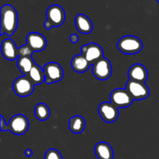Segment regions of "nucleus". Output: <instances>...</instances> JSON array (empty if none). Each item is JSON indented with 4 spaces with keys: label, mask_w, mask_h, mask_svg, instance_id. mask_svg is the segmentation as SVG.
I'll return each mask as SVG.
<instances>
[{
    "label": "nucleus",
    "mask_w": 159,
    "mask_h": 159,
    "mask_svg": "<svg viewBox=\"0 0 159 159\" xmlns=\"http://www.w3.org/2000/svg\"><path fill=\"white\" fill-rule=\"evenodd\" d=\"M94 150L98 159H113V150L108 143L103 141L97 143Z\"/></svg>",
    "instance_id": "16"
},
{
    "label": "nucleus",
    "mask_w": 159,
    "mask_h": 159,
    "mask_svg": "<svg viewBox=\"0 0 159 159\" xmlns=\"http://www.w3.org/2000/svg\"><path fill=\"white\" fill-rule=\"evenodd\" d=\"M44 159H63V158L58 151L54 148H51L47 151V152L45 153Z\"/></svg>",
    "instance_id": "23"
},
{
    "label": "nucleus",
    "mask_w": 159,
    "mask_h": 159,
    "mask_svg": "<svg viewBox=\"0 0 159 159\" xmlns=\"http://www.w3.org/2000/svg\"><path fill=\"white\" fill-rule=\"evenodd\" d=\"M34 65L35 62L30 56L19 57L17 58V67L23 75H27Z\"/></svg>",
    "instance_id": "18"
},
{
    "label": "nucleus",
    "mask_w": 159,
    "mask_h": 159,
    "mask_svg": "<svg viewBox=\"0 0 159 159\" xmlns=\"http://www.w3.org/2000/svg\"><path fill=\"white\" fill-rule=\"evenodd\" d=\"M25 155L27 157H31L33 155V151L30 149H26L25 151Z\"/></svg>",
    "instance_id": "27"
},
{
    "label": "nucleus",
    "mask_w": 159,
    "mask_h": 159,
    "mask_svg": "<svg viewBox=\"0 0 159 159\" xmlns=\"http://www.w3.org/2000/svg\"><path fill=\"white\" fill-rule=\"evenodd\" d=\"M117 48L126 54H138L143 49V43L135 36H124L118 40Z\"/></svg>",
    "instance_id": "2"
},
{
    "label": "nucleus",
    "mask_w": 159,
    "mask_h": 159,
    "mask_svg": "<svg viewBox=\"0 0 159 159\" xmlns=\"http://www.w3.org/2000/svg\"><path fill=\"white\" fill-rule=\"evenodd\" d=\"M34 84L27 75L19 77L14 81L12 89L19 96L26 97L32 94L34 91Z\"/></svg>",
    "instance_id": "5"
},
{
    "label": "nucleus",
    "mask_w": 159,
    "mask_h": 159,
    "mask_svg": "<svg viewBox=\"0 0 159 159\" xmlns=\"http://www.w3.org/2000/svg\"><path fill=\"white\" fill-rule=\"evenodd\" d=\"M1 51L4 58L9 61H14L19 57L18 48H16L15 42L9 38L2 40Z\"/></svg>",
    "instance_id": "13"
},
{
    "label": "nucleus",
    "mask_w": 159,
    "mask_h": 159,
    "mask_svg": "<svg viewBox=\"0 0 159 159\" xmlns=\"http://www.w3.org/2000/svg\"><path fill=\"white\" fill-rule=\"evenodd\" d=\"M110 102L118 109L130 107L134 101L126 89H114L110 93Z\"/></svg>",
    "instance_id": "6"
},
{
    "label": "nucleus",
    "mask_w": 159,
    "mask_h": 159,
    "mask_svg": "<svg viewBox=\"0 0 159 159\" xmlns=\"http://www.w3.org/2000/svg\"><path fill=\"white\" fill-rule=\"evenodd\" d=\"M44 27H45V29H47V30H51V28L53 27V26L51 25V23H50L49 21L46 20L44 23Z\"/></svg>",
    "instance_id": "26"
},
{
    "label": "nucleus",
    "mask_w": 159,
    "mask_h": 159,
    "mask_svg": "<svg viewBox=\"0 0 159 159\" xmlns=\"http://www.w3.org/2000/svg\"><path fill=\"white\" fill-rule=\"evenodd\" d=\"M18 25V14L11 5H4L1 7V31L0 35L6 34L9 37L16 30Z\"/></svg>",
    "instance_id": "1"
},
{
    "label": "nucleus",
    "mask_w": 159,
    "mask_h": 159,
    "mask_svg": "<svg viewBox=\"0 0 159 159\" xmlns=\"http://www.w3.org/2000/svg\"><path fill=\"white\" fill-rule=\"evenodd\" d=\"M75 27L79 33L89 34L93 31V25L91 20L84 14H78L75 17Z\"/></svg>",
    "instance_id": "15"
},
{
    "label": "nucleus",
    "mask_w": 159,
    "mask_h": 159,
    "mask_svg": "<svg viewBox=\"0 0 159 159\" xmlns=\"http://www.w3.org/2000/svg\"><path fill=\"white\" fill-rule=\"evenodd\" d=\"M92 72L93 75L99 80H107L113 73L110 61L104 57L99 59L92 65Z\"/></svg>",
    "instance_id": "4"
},
{
    "label": "nucleus",
    "mask_w": 159,
    "mask_h": 159,
    "mask_svg": "<svg viewBox=\"0 0 159 159\" xmlns=\"http://www.w3.org/2000/svg\"><path fill=\"white\" fill-rule=\"evenodd\" d=\"M98 113L105 122L113 123L119 117V109L111 102H102L98 107Z\"/></svg>",
    "instance_id": "11"
},
{
    "label": "nucleus",
    "mask_w": 159,
    "mask_h": 159,
    "mask_svg": "<svg viewBox=\"0 0 159 159\" xmlns=\"http://www.w3.org/2000/svg\"><path fill=\"white\" fill-rule=\"evenodd\" d=\"M34 114L37 120L40 121H44L50 117L51 111H50L49 107L45 103H39L35 107Z\"/></svg>",
    "instance_id": "21"
},
{
    "label": "nucleus",
    "mask_w": 159,
    "mask_h": 159,
    "mask_svg": "<svg viewBox=\"0 0 159 159\" xmlns=\"http://www.w3.org/2000/svg\"><path fill=\"white\" fill-rule=\"evenodd\" d=\"M47 20L54 27L61 26L65 20V12L59 5H52L49 6L46 12Z\"/></svg>",
    "instance_id": "9"
},
{
    "label": "nucleus",
    "mask_w": 159,
    "mask_h": 159,
    "mask_svg": "<svg viewBox=\"0 0 159 159\" xmlns=\"http://www.w3.org/2000/svg\"><path fill=\"white\" fill-rule=\"evenodd\" d=\"M127 75L130 80L141 82H145L148 77L147 68L141 64H135L132 65L128 70Z\"/></svg>",
    "instance_id": "14"
},
{
    "label": "nucleus",
    "mask_w": 159,
    "mask_h": 159,
    "mask_svg": "<svg viewBox=\"0 0 159 159\" xmlns=\"http://www.w3.org/2000/svg\"><path fill=\"white\" fill-rule=\"evenodd\" d=\"M0 125H1L2 131H6V130H7V124H6V122H5V120H4V117H3V116H1V124H0Z\"/></svg>",
    "instance_id": "24"
},
{
    "label": "nucleus",
    "mask_w": 159,
    "mask_h": 159,
    "mask_svg": "<svg viewBox=\"0 0 159 159\" xmlns=\"http://www.w3.org/2000/svg\"><path fill=\"white\" fill-rule=\"evenodd\" d=\"M29 128L28 119L23 114H16L12 116L7 124V130L16 135L26 133Z\"/></svg>",
    "instance_id": "7"
},
{
    "label": "nucleus",
    "mask_w": 159,
    "mask_h": 159,
    "mask_svg": "<svg viewBox=\"0 0 159 159\" xmlns=\"http://www.w3.org/2000/svg\"><path fill=\"white\" fill-rule=\"evenodd\" d=\"M85 120L82 116H74L69 120V129L72 133L80 134L84 131Z\"/></svg>",
    "instance_id": "20"
},
{
    "label": "nucleus",
    "mask_w": 159,
    "mask_h": 159,
    "mask_svg": "<svg viewBox=\"0 0 159 159\" xmlns=\"http://www.w3.org/2000/svg\"><path fill=\"white\" fill-rule=\"evenodd\" d=\"M126 89L134 100H142L148 97L150 89L144 82L130 80L126 84Z\"/></svg>",
    "instance_id": "3"
},
{
    "label": "nucleus",
    "mask_w": 159,
    "mask_h": 159,
    "mask_svg": "<svg viewBox=\"0 0 159 159\" xmlns=\"http://www.w3.org/2000/svg\"><path fill=\"white\" fill-rule=\"evenodd\" d=\"M27 76L34 82V85H40L43 81L45 82L44 71L37 64H35L34 65V67L30 70V71L28 73Z\"/></svg>",
    "instance_id": "19"
},
{
    "label": "nucleus",
    "mask_w": 159,
    "mask_h": 159,
    "mask_svg": "<svg viewBox=\"0 0 159 159\" xmlns=\"http://www.w3.org/2000/svg\"><path fill=\"white\" fill-rule=\"evenodd\" d=\"M157 1H158V2L159 3V0H157Z\"/></svg>",
    "instance_id": "28"
},
{
    "label": "nucleus",
    "mask_w": 159,
    "mask_h": 159,
    "mask_svg": "<svg viewBox=\"0 0 159 159\" xmlns=\"http://www.w3.org/2000/svg\"><path fill=\"white\" fill-rule=\"evenodd\" d=\"M71 65L72 69L78 73L85 72L90 68V66H92L91 64L87 61L82 54L73 57L71 59Z\"/></svg>",
    "instance_id": "17"
},
{
    "label": "nucleus",
    "mask_w": 159,
    "mask_h": 159,
    "mask_svg": "<svg viewBox=\"0 0 159 159\" xmlns=\"http://www.w3.org/2000/svg\"><path fill=\"white\" fill-rule=\"evenodd\" d=\"M26 44L35 52L41 51L46 48L47 40L41 34L36 32H31L26 36Z\"/></svg>",
    "instance_id": "12"
},
{
    "label": "nucleus",
    "mask_w": 159,
    "mask_h": 159,
    "mask_svg": "<svg viewBox=\"0 0 159 159\" xmlns=\"http://www.w3.org/2000/svg\"><path fill=\"white\" fill-rule=\"evenodd\" d=\"M70 41L72 43H76L78 41H79V37L76 34H72L71 36H70Z\"/></svg>",
    "instance_id": "25"
},
{
    "label": "nucleus",
    "mask_w": 159,
    "mask_h": 159,
    "mask_svg": "<svg viewBox=\"0 0 159 159\" xmlns=\"http://www.w3.org/2000/svg\"><path fill=\"white\" fill-rule=\"evenodd\" d=\"M34 52V51L27 44L23 45L18 48L19 57H26V56L32 57V54Z\"/></svg>",
    "instance_id": "22"
},
{
    "label": "nucleus",
    "mask_w": 159,
    "mask_h": 159,
    "mask_svg": "<svg viewBox=\"0 0 159 159\" xmlns=\"http://www.w3.org/2000/svg\"><path fill=\"white\" fill-rule=\"evenodd\" d=\"M45 75V82L52 84L60 82L64 77V71L59 64L56 62H50L43 67Z\"/></svg>",
    "instance_id": "8"
},
{
    "label": "nucleus",
    "mask_w": 159,
    "mask_h": 159,
    "mask_svg": "<svg viewBox=\"0 0 159 159\" xmlns=\"http://www.w3.org/2000/svg\"><path fill=\"white\" fill-rule=\"evenodd\" d=\"M82 54L87 59L92 65L99 59L103 57V50L99 44L95 43H89L81 48Z\"/></svg>",
    "instance_id": "10"
}]
</instances>
